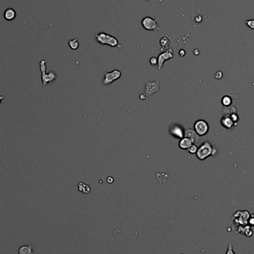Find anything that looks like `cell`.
<instances>
[{
  "mask_svg": "<svg viewBox=\"0 0 254 254\" xmlns=\"http://www.w3.org/2000/svg\"><path fill=\"white\" fill-rule=\"evenodd\" d=\"M95 38L97 42L101 45H108L109 47H116L119 45L118 40L115 37L103 33V32L97 33L95 35Z\"/></svg>",
  "mask_w": 254,
  "mask_h": 254,
  "instance_id": "obj_1",
  "label": "cell"
},
{
  "mask_svg": "<svg viewBox=\"0 0 254 254\" xmlns=\"http://www.w3.org/2000/svg\"><path fill=\"white\" fill-rule=\"evenodd\" d=\"M212 149H213V147L210 143L204 142L198 149L197 152H196L197 158L199 160H201L207 158L209 156L212 155Z\"/></svg>",
  "mask_w": 254,
  "mask_h": 254,
  "instance_id": "obj_2",
  "label": "cell"
},
{
  "mask_svg": "<svg viewBox=\"0 0 254 254\" xmlns=\"http://www.w3.org/2000/svg\"><path fill=\"white\" fill-rule=\"evenodd\" d=\"M142 26L147 31H152L154 32H158L160 29L158 23L155 19L150 17H146L142 19Z\"/></svg>",
  "mask_w": 254,
  "mask_h": 254,
  "instance_id": "obj_3",
  "label": "cell"
},
{
  "mask_svg": "<svg viewBox=\"0 0 254 254\" xmlns=\"http://www.w3.org/2000/svg\"><path fill=\"white\" fill-rule=\"evenodd\" d=\"M194 130L198 136L205 135L209 131V125L204 120H198L194 124Z\"/></svg>",
  "mask_w": 254,
  "mask_h": 254,
  "instance_id": "obj_4",
  "label": "cell"
},
{
  "mask_svg": "<svg viewBox=\"0 0 254 254\" xmlns=\"http://www.w3.org/2000/svg\"><path fill=\"white\" fill-rule=\"evenodd\" d=\"M121 77V72L118 70H114L111 72H104V79L103 83L104 85H109L114 81L118 80Z\"/></svg>",
  "mask_w": 254,
  "mask_h": 254,
  "instance_id": "obj_5",
  "label": "cell"
},
{
  "mask_svg": "<svg viewBox=\"0 0 254 254\" xmlns=\"http://www.w3.org/2000/svg\"><path fill=\"white\" fill-rule=\"evenodd\" d=\"M173 58V51L172 49H168L166 51L160 53L158 57V68L159 70L161 69L166 60Z\"/></svg>",
  "mask_w": 254,
  "mask_h": 254,
  "instance_id": "obj_6",
  "label": "cell"
},
{
  "mask_svg": "<svg viewBox=\"0 0 254 254\" xmlns=\"http://www.w3.org/2000/svg\"><path fill=\"white\" fill-rule=\"evenodd\" d=\"M159 90V81L151 80L147 82L145 87V94L146 97H150Z\"/></svg>",
  "mask_w": 254,
  "mask_h": 254,
  "instance_id": "obj_7",
  "label": "cell"
},
{
  "mask_svg": "<svg viewBox=\"0 0 254 254\" xmlns=\"http://www.w3.org/2000/svg\"><path fill=\"white\" fill-rule=\"evenodd\" d=\"M169 133L173 137L182 139L184 136V132L182 128L179 126H175L169 129Z\"/></svg>",
  "mask_w": 254,
  "mask_h": 254,
  "instance_id": "obj_8",
  "label": "cell"
},
{
  "mask_svg": "<svg viewBox=\"0 0 254 254\" xmlns=\"http://www.w3.org/2000/svg\"><path fill=\"white\" fill-rule=\"evenodd\" d=\"M57 76L53 71H50L46 74L45 72L42 73V81L43 85H46L48 83H50L52 81L55 80Z\"/></svg>",
  "mask_w": 254,
  "mask_h": 254,
  "instance_id": "obj_9",
  "label": "cell"
},
{
  "mask_svg": "<svg viewBox=\"0 0 254 254\" xmlns=\"http://www.w3.org/2000/svg\"><path fill=\"white\" fill-rule=\"evenodd\" d=\"M184 137L190 139L192 140V144L198 142L199 140V136L195 132V130L192 129H189V128L186 129L185 132H184Z\"/></svg>",
  "mask_w": 254,
  "mask_h": 254,
  "instance_id": "obj_10",
  "label": "cell"
},
{
  "mask_svg": "<svg viewBox=\"0 0 254 254\" xmlns=\"http://www.w3.org/2000/svg\"><path fill=\"white\" fill-rule=\"evenodd\" d=\"M17 17V13L13 8H7L4 13V19L7 21H12Z\"/></svg>",
  "mask_w": 254,
  "mask_h": 254,
  "instance_id": "obj_11",
  "label": "cell"
},
{
  "mask_svg": "<svg viewBox=\"0 0 254 254\" xmlns=\"http://www.w3.org/2000/svg\"><path fill=\"white\" fill-rule=\"evenodd\" d=\"M34 246L33 244L30 245H24L19 247L18 253L19 254H33Z\"/></svg>",
  "mask_w": 254,
  "mask_h": 254,
  "instance_id": "obj_12",
  "label": "cell"
},
{
  "mask_svg": "<svg viewBox=\"0 0 254 254\" xmlns=\"http://www.w3.org/2000/svg\"><path fill=\"white\" fill-rule=\"evenodd\" d=\"M192 145V140L187 137H183L179 142V147L182 149H188Z\"/></svg>",
  "mask_w": 254,
  "mask_h": 254,
  "instance_id": "obj_13",
  "label": "cell"
},
{
  "mask_svg": "<svg viewBox=\"0 0 254 254\" xmlns=\"http://www.w3.org/2000/svg\"><path fill=\"white\" fill-rule=\"evenodd\" d=\"M221 124L224 128H227V129H230L231 127L233 126L234 122L233 120L231 119V117H223L221 120Z\"/></svg>",
  "mask_w": 254,
  "mask_h": 254,
  "instance_id": "obj_14",
  "label": "cell"
},
{
  "mask_svg": "<svg viewBox=\"0 0 254 254\" xmlns=\"http://www.w3.org/2000/svg\"><path fill=\"white\" fill-rule=\"evenodd\" d=\"M78 190L85 194H89L91 192V187L89 184L80 182L78 184Z\"/></svg>",
  "mask_w": 254,
  "mask_h": 254,
  "instance_id": "obj_15",
  "label": "cell"
},
{
  "mask_svg": "<svg viewBox=\"0 0 254 254\" xmlns=\"http://www.w3.org/2000/svg\"><path fill=\"white\" fill-rule=\"evenodd\" d=\"M169 44H170V41H169V39L168 37L165 36V37H163L160 38V46L162 47L163 49H167V48H169Z\"/></svg>",
  "mask_w": 254,
  "mask_h": 254,
  "instance_id": "obj_16",
  "label": "cell"
},
{
  "mask_svg": "<svg viewBox=\"0 0 254 254\" xmlns=\"http://www.w3.org/2000/svg\"><path fill=\"white\" fill-rule=\"evenodd\" d=\"M79 42L77 39H74V40H69V45L72 50H77L79 48Z\"/></svg>",
  "mask_w": 254,
  "mask_h": 254,
  "instance_id": "obj_17",
  "label": "cell"
},
{
  "mask_svg": "<svg viewBox=\"0 0 254 254\" xmlns=\"http://www.w3.org/2000/svg\"><path fill=\"white\" fill-rule=\"evenodd\" d=\"M231 103H232V100H231V98L229 97V96H227V95L224 96V97H222V99H221V103H222V105L225 107L230 106Z\"/></svg>",
  "mask_w": 254,
  "mask_h": 254,
  "instance_id": "obj_18",
  "label": "cell"
},
{
  "mask_svg": "<svg viewBox=\"0 0 254 254\" xmlns=\"http://www.w3.org/2000/svg\"><path fill=\"white\" fill-rule=\"evenodd\" d=\"M244 23H245V25H247L249 28L251 29H254V20L253 19H249V20H246L245 22H244Z\"/></svg>",
  "mask_w": 254,
  "mask_h": 254,
  "instance_id": "obj_19",
  "label": "cell"
},
{
  "mask_svg": "<svg viewBox=\"0 0 254 254\" xmlns=\"http://www.w3.org/2000/svg\"><path fill=\"white\" fill-rule=\"evenodd\" d=\"M188 151H189V153H191V154H196L198 151L197 146L192 144V145L190 147H189V149H188Z\"/></svg>",
  "mask_w": 254,
  "mask_h": 254,
  "instance_id": "obj_20",
  "label": "cell"
},
{
  "mask_svg": "<svg viewBox=\"0 0 254 254\" xmlns=\"http://www.w3.org/2000/svg\"><path fill=\"white\" fill-rule=\"evenodd\" d=\"M149 62H150V64L152 65V66H155V65H158V60L157 58L155 57H152V58L150 59V60H149Z\"/></svg>",
  "mask_w": 254,
  "mask_h": 254,
  "instance_id": "obj_21",
  "label": "cell"
},
{
  "mask_svg": "<svg viewBox=\"0 0 254 254\" xmlns=\"http://www.w3.org/2000/svg\"><path fill=\"white\" fill-rule=\"evenodd\" d=\"M226 254H235V253L233 252V250H232V244H229V245H228V249H227Z\"/></svg>",
  "mask_w": 254,
  "mask_h": 254,
  "instance_id": "obj_22",
  "label": "cell"
},
{
  "mask_svg": "<svg viewBox=\"0 0 254 254\" xmlns=\"http://www.w3.org/2000/svg\"><path fill=\"white\" fill-rule=\"evenodd\" d=\"M223 74H222V72L221 71H217L216 73V74H215V77L216 78H217L218 80H219V79H221V77H222Z\"/></svg>",
  "mask_w": 254,
  "mask_h": 254,
  "instance_id": "obj_23",
  "label": "cell"
},
{
  "mask_svg": "<svg viewBox=\"0 0 254 254\" xmlns=\"http://www.w3.org/2000/svg\"><path fill=\"white\" fill-rule=\"evenodd\" d=\"M107 183H109V184H112V183H113L114 181V178L112 177H108L107 178Z\"/></svg>",
  "mask_w": 254,
  "mask_h": 254,
  "instance_id": "obj_24",
  "label": "cell"
},
{
  "mask_svg": "<svg viewBox=\"0 0 254 254\" xmlns=\"http://www.w3.org/2000/svg\"><path fill=\"white\" fill-rule=\"evenodd\" d=\"M179 54H180L181 57H184V55H185V51L184 50H180V51H179Z\"/></svg>",
  "mask_w": 254,
  "mask_h": 254,
  "instance_id": "obj_25",
  "label": "cell"
},
{
  "mask_svg": "<svg viewBox=\"0 0 254 254\" xmlns=\"http://www.w3.org/2000/svg\"><path fill=\"white\" fill-rule=\"evenodd\" d=\"M4 98H5V96L0 95V103H1V102H2V100H3Z\"/></svg>",
  "mask_w": 254,
  "mask_h": 254,
  "instance_id": "obj_26",
  "label": "cell"
}]
</instances>
